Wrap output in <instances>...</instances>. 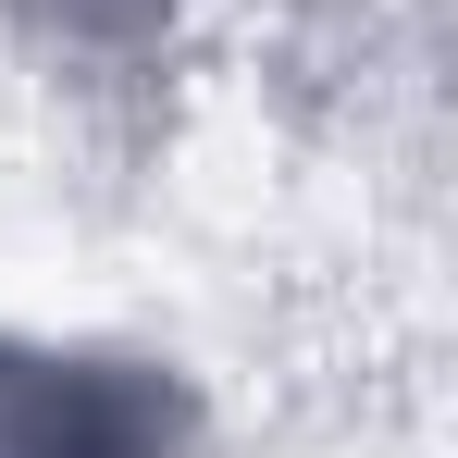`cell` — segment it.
I'll return each instance as SVG.
<instances>
[{"label":"cell","mask_w":458,"mask_h":458,"mask_svg":"<svg viewBox=\"0 0 458 458\" xmlns=\"http://www.w3.org/2000/svg\"><path fill=\"white\" fill-rule=\"evenodd\" d=\"M0 458H174L161 396L75 360H0Z\"/></svg>","instance_id":"6da1fadb"}]
</instances>
